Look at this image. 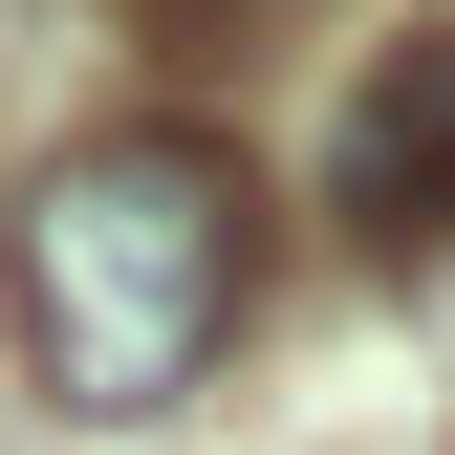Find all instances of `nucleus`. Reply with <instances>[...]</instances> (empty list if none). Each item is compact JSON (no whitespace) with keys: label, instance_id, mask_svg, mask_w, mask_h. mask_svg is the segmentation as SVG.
<instances>
[{"label":"nucleus","instance_id":"obj_3","mask_svg":"<svg viewBox=\"0 0 455 455\" xmlns=\"http://www.w3.org/2000/svg\"><path fill=\"white\" fill-rule=\"evenodd\" d=\"M390 108H412V152H434V196H455V22L390 44Z\"/></svg>","mask_w":455,"mask_h":455},{"label":"nucleus","instance_id":"obj_2","mask_svg":"<svg viewBox=\"0 0 455 455\" xmlns=\"http://www.w3.org/2000/svg\"><path fill=\"white\" fill-rule=\"evenodd\" d=\"M131 44H174V66H260L282 0H131Z\"/></svg>","mask_w":455,"mask_h":455},{"label":"nucleus","instance_id":"obj_1","mask_svg":"<svg viewBox=\"0 0 455 455\" xmlns=\"http://www.w3.org/2000/svg\"><path fill=\"white\" fill-rule=\"evenodd\" d=\"M0 304H22L44 412H87V434L174 412V390L239 347V304H260L239 152H217V131H87V152H44V174H22V239H0Z\"/></svg>","mask_w":455,"mask_h":455}]
</instances>
